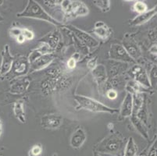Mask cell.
Returning <instances> with one entry per match:
<instances>
[{
    "label": "cell",
    "instance_id": "obj_8",
    "mask_svg": "<svg viewBox=\"0 0 157 156\" xmlns=\"http://www.w3.org/2000/svg\"><path fill=\"white\" fill-rule=\"evenodd\" d=\"M13 57L10 51L9 45H5L2 51V63L0 67V75H7L11 70Z\"/></svg>",
    "mask_w": 157,
    "mask_h": 156
},
{
    "label": "cell",
    "instance_id": "obj_23",
    "mask_svg": "<svg viewBox=\"0 0 157 156\" xmlns=\"http://www.w3.org/2000/svg\"><path fill=\"white\" fill-rule=\"evenodd\" d=\"M58 34H57L56 32L50 33V34H48L46 36L44 37L42 39L39 40V41L47 44L48 45H49V47L52 50H54L56 48L57 45H58V42L59 41V37Z\"/></svg>",
    "mask_w": 157,
    "mask_h": 156
},
{
    "label": "cell",
    "instance_id": "obj_2",
    "mask_svg": "<svg viewBox=\"0 0 157 156\" xmlns=\"http://www.w3.org/2000/svg\"><path fill=\"white\" fill-rule=\"evenodd\" d=\"M17 17L42 20L55 26H62L60 22L49 15L38 2L34 0H28L27 6L22 12L17 13Z\"/></svg>",
    "mask_w": 157,
    "mask_h": 156
},
{
    "label": "cell",
    "instance_id": "obj_39",
    "mask_svg": "<svg viewBox=\"0 0 157 156\" xmlns=\"http://www.w3.org/2000/svg\"><path fill=\"white\" fill-rule=\"evenodd\" d=\"M94 156H102V155H100V154H98V153L95 152V153H94Z\"/></svg>",
    "mask_w": 157,
    "mask_h": 156
},
{
    "label": "cell",
    "instance_id": "obj_4",
    "mask_svg": "<svg viewBox=\"0 0 157 156\" xmlns=\"http://www.w3.org/2000/svg\"><path fill=\"white\" fill-rule=\"evenodd\" d=\"M109 55L111 60H113L116 62L124 63L135 62V60L128 55L124 46L120 44H113L111 45Z\"/></svg>",
    "mask_w": 157,
    "mask_h": 156
},
{
    "label": "cell",
    "instance_id": "obj_18",
    "mask_svg": "<svg viewBox=\"0 0 157 156\" xmlns=\"http://www.w3.org/2000/svg\"><path fill=\"white\" fill-rule=\"evenodd\" d=\"M131 121L133 124L134 127H135L138 132L139 133L142 137L145 138V139L148 140V129H147L145 124H144L142 120H140L139 118H138L136 115H132L131 116Z\"/></svg>",
    "mask_w": 157,
    "mask_h": 156
},
{
    "label": "cell",
    "instance_id": "obj_29",
    "mask_svg": "<svg viewBox=\"0 0 157 156\" xmlns=\"http://www.w3.org/2000/svg\"><path fill=\"white\" fill-rule=\"evenodd\" d=\"M22 35L24 38L25 41H31L35 38V34L32 31L28 29V28H23L22 29Z\"/></svg>",
    "mask_w": 157,
    "mask_h": 156
},
{
    "label": "cell",
    "instance_id": "obj_28",
    "mask_svg": "<svg viewBox=\"0 0 157 156\" xmlns=\"http://www.w3.org/2000/svg\"><path fill=\"white\" fill-rule=\"evenodd\" d=\"M42 147L41 144H35L30 149L28 156H39L42 152Z\"/></svg>",
    "mask_w": 157,
    "mask_h": 156
},
{
    "label": "cell",
    "instance_id": "obj_21",
    "mask_svg": "<svg viewBox=\"0 0 157 156\" xmlns=\"http://www.w3.org/2000/svg\"><path fill=\"white\" fill-rule=\"evenodd\" d=\"M124 63H121V62H117L114 63L109 64V69L108 70H106L107 74V78L112 79L115 76L118 75L120 72H122L124 70Z\"/></svg>",
    "mask_w": 157,
    "mask_h": 156
},
{
    "label": "cell",
    "instance_id": "obj_12",
    "mask_svg": "<svg viewBox=\"0 0 157 156\" xmlns=\"http://www.w3.org/2000/svg\"><path fill=\"white\" fill-rule=\"evenodd\" d=\"M132 109H133V101H132V94L127 93L125 95L122 105L120 110V116L122 119L130 117L132 115Z\"/></svg>",
    "mask_w": 157,
    "mask_h": 156
},
{
    "label": "cell",
    "instance_id": "obj_32",
    "mask_svg": "<svg viewBox=\"0 0 157 156\" xmlns=\"http://www.w3.org/2000/svg\"><path fill=\"white\" fill-rule=\"evenodd\" d=\"M87 67L90 70H93L94 69L97 67V57L88 60V62L87 63Z\"/></svg>",
    "mask_w": 157,
    "mask_h": 156
},
{
    "label": "cell",
    "instance_id": "obj_31",
    "mask_svg": "<svg viewBox=\"0 0 157 156\" xmlns=\"http://www.w3.org/2000/svg\"><path fill=\"white\" fill-rule=\"evenodd\" d=\"M105 94H106V97L109 98V99L113 100V99H116V98H117L118 92L116 91L115 89L112 88V89L108 90V91H106V93H105Z\"/></svg>",
    "mask_w": 157,
    "mask_h": 156
},
{
    "label": "cell",
    "instance_id": "obj_40",
    "mask_svg": "<svg viewBox=\"0 0 157 156\" xmlns=\"http://www.w3.org/2000/svg\"><path fill=\"white\" fill-rule=\"evenodd\" d=\"M2 129H0V137L2 135Z\"/></svg>",
    "mask_w": 157,
    "mask_h": 156
},
{
    "label": "cell",
    "instance_id": "obj_38",
    "mask_svg": "<svg viewBox=\"0 0 157 156\" xmlns=\"http://www.w3.org/2000/svg\"><path fill=\"white\" fill-rule=\"evenodd\" d=\"M3 21H4L3 17H2V16L1 15V13H0V22H2Z\"/></svg>",
    "mask_w": 157,
    "mask_h": 156
},
{
    "label": "cell",
    "instance_id": "obj_42",
    "mask_svg": "<svg viewBox=\"0 0 157 156\" xmlns=\"http://www.w3.org/2000/svg\"><path fill=\"white\" fill-rule=\"evenodd\" d=\"M135 156H145V155H142V154H141V155H135Z\"/></svg>",
    "mask_w": 157,
    "mask_h": 156
},
{
    "label": "cell",
    "instance_id": "obj_35",
    "mask_svg": "<svg viewBox=\"0 0 157 156\" xmlns=\"http://www.w3.org/2000/svg\"><path fill=\"white\" fill-rule=\"evenodd\" d=\"M76 65L77 61L74 59H73L72 57L70 58L69 59H68L67 63V66L68 69H70V70H73V69L75 68V67H76Z\"/></svg>",
    "mask_w": 157,
    "mask_h": 156
},
{
    "label": "cell",
    "instance_id": "obj_1",
    "mask_svg": "<svg viewBox=\"0 0 157 156\" xmlns=\"http://www.w3.org/2000/svg\"><path fill=\"white\" fill-rule=\"evenodd\" d=\"M125 138L119 132L109 134L97 144L95 147L96 153L99 154L109 155H124L125 148Z\"/></svg>",
    "mask_w": 157,
    "mask_h": 156
},
{
    "label": "cell",
    "instance_id": "obj_5",
    "mask_svg": "<svg viewBox=\"0 0 157 156\" xmlns=\"http://www.w3.org/2000/svg\"><path fill=\"white\" fill-rule=\"evenodd\" d=\"M30 70V63L27 57H20L19 59L13 60L12 68L9 74L6 76L12 74V77H21L26 75Z\"/></svg>",
    "mask_w": 157,
    "mask_h": 156
},
{
    "label": "cell",
    "instance_id": "obj_10",
    "mask_svg": "<svg viewBox=\"0 0 157 156\" xmlns=\"http://www.w3.org/2000/svg\"><path fill=\"white\" fill-rule=\"evenodd\" d=\"M54 60V54H46L40 56L37 59H35L33 63L30 64V70L32 71L42 70L43 69L46 68L50 65Z\"/></svg>",
    "mask_w": 157,
    "mask_h": 156
},
{
    "label": "cell",
    "instance_id": "obj_26",
    "mask_svg": "<svg viewBox=\"0 0 157 156\" xmlns=\"http://www.w3.org/2000/svg\"><path fill=\"white\" fill-rule=\"evenodd\" d=\"M93 3L103 13L109 12L110 10L109 0H97V1H93Z\"/></svg>",
    "mask_w": 157,
    "mask_h": 156
},
{
    "label": "cell",
    "instance_id": "obj_37",
    "mask_svg": "<svg viewBox=\"0 0 157 156\" xmlns=\"http://www.w3.org/2000/svg\"><path fill=\"white\" fill-rule=\"evenodd\" d=\"M17 41L18 43H20V44H22V43H24V41H25V39H24V38L23 37L22 34L20 35V36L17 38Z\"/></svg>",
    "mask_w": 157,
    "mask_h": 156
},
{
    "label": "cell",
    "instance_id": "obj_17",
    "mask_svg": "<svg viewBox=\"0 0 157 156\" xmlns=\"http://www.w3.org/2000/svg\"><path fill=\"white\" fill-rule=\"evenodd\" d=\"M156 12V6H155L154 7L153 9H152V10H150L146 11V12L143 13L142 14H139V15H138L137 17H135V18L131 21V24L134 26L142 25V24L148 22V21H150L154 16H155Z\"/></svg>",
    "mask_w": 157,
    "mask_h": 156
},
{
    "label": "cell",
    "instance_id": "obj_24",
    "mask_svg": "<svg viewBox=\"0 0 157 156\" xmlns=\"http://www.w3.org/2000/svg\"><path fill=\"white\" fill-rule=\"evenodd\" d=\"M132 101H133V109L132 114L137 115L141 108L144 105V96L142 93H137L132 95Z\"/></svg>",
    "mask_w": 157,
    "mask_h": 156
},
{
    "label": "cell",
    "instance_id": "obj_43",
    "mask_svg": "<svg viewBox=\"0 0 157 156\" xmlns=\"http://www.w3.org/2000/svg\"><path fill=\"white\" fill-rule=\"evenodd\" d=\"M0 156H1V155H0Z\"/></svg>",
    "mask_w": 157,
    "mask_h": 156
},
{
    "label": "cell",
    "instance_id": "obj_19",
    "mask_svg": "<svg viewBox=\"0 0 157 156\" xmlns=\"http://www.w3.org/2000/svg\"><path fill=\"white\" fill-rule=\"evenodd\" d=\"M89 10L84 2L80 1H73V10L70 17H84L88 14Z\"/></svg>",
    "mask_w": 157,
    "mask_h": 156
},
{
    "label": "cell",
    "instance_id": "obj_15",
    "mask_svg": "<svg viewBox=\"0 0 157 156\" xmlns=\"http://www.w3.org/2000/svg\"><path fill=\"white\" fill-rule=\"evenodd\" d=\"M92 77L98 85H104L106 82L107 74L106 68L103 65H97V67L92 71Z\"/></svg>",
    "mask_w": 157,
    "mask_h": 156
},
{
    "label": "cell",
    "instance_id": "obj_34",
    "mask_svg": "<svg viewBox=\"0 0 157 156\" xmlns=\"http://www.w3.org/2000/svg\"><path fill=\"white\" fill-rule=\"evenodd\" d=\"M148 77H149V79H150L151 84H152V81H153L154 82H156V66H154L152 67Z\"/></svg>",
    "mask_w": 157,
    "mask_h": 156
},
{
    "label": "cell",
    "instance_id": "obj_7",
    "mask_svg": "<svg viewBox=\"0 0 157 156\" xmlns=\"http://www.w3.org/2000/svg\"><path fill=\"white\" fill-rule=\"evenodd\" d=\"M131 74L134 77V81L145 88H150L152 86L150 79L145 69L141 66L135 65L131 69Z\"/></svg>",
    "mask_w": 157,
    "mask_h": 156
},
{
    "label": "cell",
    "instance_id": "obj_9",
    "mask_svg": "<svg viewBox=\"0 0 157 156\" xmlns=\"http://www.w3.org/2000/svg\"><path fill=\"white\" fill-rule=\"evenodd\" d=\"M63 124V117L56 114L45 115L41 119V125L45 129L54 130L60 127Z\"/></svg>",
    "mask_w": 157,
    "mask_h": 156
},
{
    "label": "cell",
    "instance_id": "obj_20",
    "mask_svg": "<svg viewBox=\"0 0 157 156\" xmlns=\"http://www.w3.org/2000/svg\"><path fill=\"white\" fill-rule=\"evenodd\" d=\"M13 113L16 119H17L22 124L26 123V117H25V111H24V102L23 100H18L15 101L13 107Z\"/></svg>",
    "mask_w": 157,
    "mask_h": 156
},
{
    "label": "cell",
    "instance_id": "obj_25",
    "mask_svg": "<svg viewBox=\"0 0 157 156\" xmlns=\"http://www.w3.org/2000/svg\"><path fill=\"white\" fill-rule=\"evenodd\" d=\"M125 89H126L127 93H129L133 95L137 93H141V85L134 80L129 81L125 86Z\"/></svg>",
    "mask_w": 157,
    "mask_h": 156
},
{
    "label": "cell",
    "instance_id": "obj_14",
    "mask_svg": "<svg viewBox=\"0 0 157 156\" xmlns=\"http://www.w3.org/2000/svg\"><path fill=\"white\" fill-rule=\"evenodd\" d=\"M30 86V81L28 78L16 80L10 86V92L14 94H20L25 92Z\"/></svg>",
    "mask_w": 157,
    "mask_h": 156
},
{
    "label": "cell",
    "instance_id": "obj_3",
    "mask_svg": "<svg viewBox=\"0 0 157 156\" xmlns=\"http://www.w3.org/2000/svg\"><path fill=\"white\" fill-rule=\"evenodd\" d=\"M74 99L78 103L75 107L77 110L85 109L92 112H106L109 114H115L118 112L117 108H112L104 105L95 99L83 95H74Z\"/></svg>",
    "mask_w": 157,
    "mask_h": 156
},
{
    "label": "cell",
    "instance_id": "obj_30",
    "mask_svg": "<svg viewBox=\"0 0 157 156\" xmlns=\"http://www.w3.org/2000/svg\"><path fill=\"white\" fill-rule=\"evenodd\" d=\"M9 34L10 37L14 38H17L22 34V28H11L9 31Z\"/></svg>",
    "mask_w": 157,
    "mask_h": 156
},
{
    "label": "cell",
    "instance_id": "obj_13",
    "mask_svg": "<svg viewBox=\"0 0 157 156\" xmlns=\"http://www.w3.org/2000/svg\"><path fill=\"white\" fill-rule=\"evenodd\" d=\"M123 42H124V45H123L124 48H125L128 55L133 59L134 60L137 59H138L142 55V51H141L140 48L136 43L134 42L132 40L125 39L124 40Z\"/></svg>",
    "mask_w": 157,
    "mask_h": 156
},
{
    "label": "cell",
    "instance_id": "obj_6",
    "mask_svg": "<svg viewBox=\"0 0 157 156\" xmlns=\"http://www.w3.org/2000/svg\"><path fill=\"white\" fill-rule=\"evenodd\" d=\"M67 28L75 34V36L78 38L79 41H81V42L85 44L88 48H95V47H97L99 45L98 41L95 38H94L91 34H88V33L85 32V31H82L81 29H78V28L73 25H67Z\"/></svg>",
    "mask_w": 157,
    "mask_h": 156
},
{
    "label": "cell",
    "instance_id": "obj_41",
    "mask_svg": "<svg viewBox=\"0 0 157 156\" xmlns=\"http://www.w3.org/2000/svg\"><path fill=\"white\" fill-rule=\"evenodd\" d=\"M3 2H4V1H0V6L2 5V3H3Z\"/></svg>",
    "mask_w": 157,
    "mask_h": 156
},
{
    "label": "cell",
    "instance_id": "obj_33",
    "mask_svg": "<svg viewBox=\"0 0 157 156\" xmlns=\"http://www.w3.org/2000/svg\"><path fill=\"white\" fill-rule=\"evenodd\" d=\"M156 139H155V141H154V142L152 143V145H151L149 150H148V156H156Z\"/></svg>",
    "mask_w": 157,
    "mask_h": 156
},
{
    "label": "cell",
    "instance_id": "obj_22",
    "mask_svg": "<svg viewBox=\"0 0 157 156\" xmlns=\"http://www.w3.org/2000/svg\"><path fill=\"white\" fill-rule=\"evenodd\" d=\"M138 153V146L133 137H129L125 145L123 156H135Z\"/></svg>",
    "mask_w": 157,
    "mask_h": 156
},
{
    "label": "cell",
    "instance_id": "obj_11",
    "mask_svg": "<svg viewBox=\"0 0 157 156\" xmlns=\"http://www.w3.org/2000/svg\"><path fill=\"white\" fill-rule=\"evenodd\" d=\"M86 139L87 135L85 130L81 127H79L74 131V132L71 135L70 144L74 149H79L85 144Z\"/></svg>",
    "mask_w": 157,
    "mask_h": 156
},
{
    "label": "cell",
    "instance_id": "obj_16",
    "mask_svg": "<svg viewBox=\"0 0 157 156\" xmlns=\"http://www.w3.org/2000/svg\"><path fill=\"white\" fill-rule=\"evenodd\" d=\"M93 33L100 39L105 40L109 38L111 31L109 27L103 21H97L94 26Z\"/></svg>",
    "mask_w": 157,
    "mask_h": 156
},
{
    "label": "cell",
    "instance_id": "obj_36",
    "mask_svg": "<svg viewBox=\"0 0 157 156\" xmlns=\"http://www.w3.org/2000/svg\"><path fill=\"white\" fill-rule=\"evenodd\" d=\"M149 51H150V53L152 54V55L156 56V43L153 44V45L150 47V48H149Z\"/></svg>",
    "mask_w": 157,
    "mask_h": 156
},
{
    "label": "cell",
    "instance_id": "obj_27",
    "mask_svg": "<svg viewBox=\"0 0 157 156\" xmlns=\"http://www.w3.org/2000/svg\"><path fill=\"white\" fill-rule=\"evenodd\" d=\"M133 10L136 13L139 14H142L143 13L148 11V6L146 3L142 1H138L135 2L133 5Z\"/></svg>",
    "mask_w": 157,
    "mask_h": 156
}]
</instances>
